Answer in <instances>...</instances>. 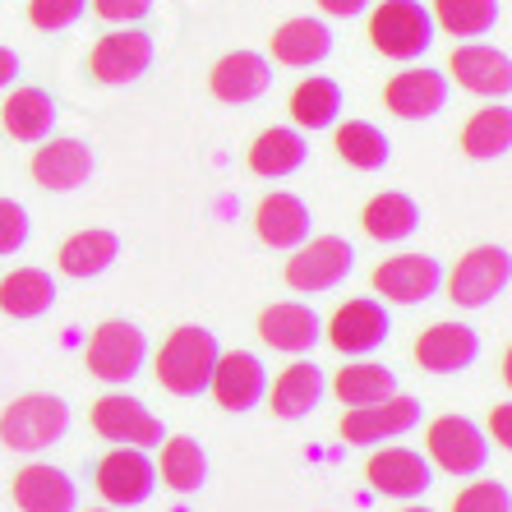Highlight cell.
<instances>
[{
	"mask_svg": "<svg viewBox=\"0 0 512 512\" xmlns=\"http://www.w3.org/2000/svg\"><path fill=\"white\" fill-rule=\"evenodd\" d=\"M494 443H499V448H512V406L508 402L494 406Z\"/></svg>",
	"mask_w": 512,
	"mask_h": 512,
	"instance_id": "b9f144b4",
	"label": "cell"
},
{
	"mask_svg": "<svg viewBox=\"0 0 512 512\" xmlns=\"http://www.w3.org/2000/svg\"><path fill=\"white\" fill-rule=\"evenodd\" d=\"M97 489L116 508H139V503L153 499L157 466L148 462L143 448H116V453H107L97 462Z\"/></svg>",
	"mask_w": 512,
	"mask_h": 512,
	"instance_id": "30bf717a",
	"label": "cell"
},
{
	"mask_svg": "<svg viewBox=\"0 0 512 512\" xmlns=\"http://www.w3.org/2000/svg\"><path fill=\"white\" fill-rule=\"evenodd\" d=\"M360 222H365V236L383 240V245H397V240L416 236L420 231V203L406 199V194H374L370 203H365V213H360Z\"/></svg>",
	"mask_w": 512,
	"mask_h": 512,
	"instance_id": "f1b7e54d",
	"label": "cell"
},
{
	"mask_svg": "<svg viewBox=\"0 0 512 512\" xmlns=\"http://www.w3.org/2000/svg\"><path fill=\"white\" fill-rule=\"evenodd\" d=\"M143 360H148V342L134 323L125 319H107L88 342V370L102 383H130L143 374Z\"/></svg>",
	"mask_w": 512,
	"mask_h": 512,
	"instance_id": "8992f818",
	"label": "cell"
},
{
	"mask_svg": "<svg viewBox=\"0 0 512 512\" xmlns=\"http://www.w3.org/2000/svg\"><path fill=\"white\" fill-rule=\"evenodd\" d=\"M305 157H310L305 139H300L296 130L273 125V130H263L259 139H254L250 171H254V176H263V180H286V176H296V171L305 167Z\"/></svg>",
	"mask_w": 512,
	"mask_h": 512,
	"instance_id": "83f0119b",
	"label": "cell"
},
{
	"mask_svg": "<svg viewBox=\"0 0 512 512\" xmlns=\"http://www.w3.org/2000/svg\"><path fill=\"white\" fill-rule=\"evenodd\" d=\"M365 480H370L379 494H388V499H420V494L434 485V466H429V457H420L416 448H383V453L370 457Z\"/></svg>",
	"mask_w": 512,
	"mask_h": 512,
	"instance_id": "e0dca14e",
	"label": "cell"
},
{
	"mask_svg": "<svg viewBox=\"0 0 512 512\" xmlns=\"http://www.w3.org/2000/svg\"><path fill=\"white\" fill-rule=\"evenodd\" d=\"M0 120H5V134H14L19 143H42L56 125V102L42 88H19L0 107Z\"/></svg>",
	"mask_w": 512,
	"mask_h": 512,
	"instance_id": "f546056e",
	"label": "cell"
},
{
	"mask_svg": "<svg viewBox=\"0 0 512 512\" xmlns=\"http://www.w3.org/2000/svg\"><path fill=\"white\" fill-rule=\"evenodd\" d=\"M93 10L107 24H139L143 14L153 10V0H93Z\"/></svg>",
	"mask_w": 512,
	"mask_h": 512,
	"instance_id": "ab89813d",
	"label": "cell"
},
{
	"mask_svg": "<svg viewBox=\"0 0 512 512\" xmlns=\"http://www.w3.org/2000/svg\"><path fill=\"white\" fill-rule=\"evenodd\" d=\"M14 74H19V56L10 47H0V88H10Z\"/></svg>",
	"mask_w": 512,
	"mask_h": 512,
	"instance_id": "7bdbcfd3",
	"label": "cell"
},
{
	"mask_svg": "<svg viewBox=\"0 0 512 512\" xmlns=\"http://www.w3.org/2000/svg\"><path fill=\"white\" fill-rule=\"evenodd\" d=\"M88 0H28V19L42 33H60V28H74L84 19Z\"/></svg>",
	"mask_w": 512,
	"mask_h": 512,
	"instance_id": "74e56055",
	"label": "cell"
},
{
	"mask_svg": "<svg viewBox=\"0 0 512 512\" xmlns=\"http://www.w3.org/2000/svg\"><path fill=\"white\" fill-rule=\"evenodd\" d=\"M383 102L402 120H429V116H439L443 102H448V79L439 70H425V65L420 70H402L397 79H388Z\"/></svg>",
	"mask_w": 512,
	"mask_h": 512,
	"instance_id": "44dd1931",
	"label": "cell"
},
{
	"mask_svg": "<svg viewBox=\"0 0 512 512\" xmlns=\"http://www.w3.org/2000/svg\"><path fill=\"white\" fill-rule=\"evenodd\" d=\"M480 360V333L471 323H434L416 337V365L425 374H462Z\"/></svg>",
	"mask_w": 512,
	"mask_h": 512,
	"instance_id": "5bb4252c",
	"label": "cell"
},
{
	"mask_svg": "<svg viewBox=\"0 0 512 512\" xmlns=\"http://www.w3.org/2000/svg\"><path fill=\"white\" fill-rule=\"evenodd\" d=\"M273 56L291 70H310V65L333 56V33L319 19H286L273 33Z\"/></svg>",
	"mask_w": 512,
	"mask_h": 512,
	"instance_id": "d4e9b609",
	"label": "cell"
},
{
	"mask_svg": "<svg viewBox=\"0 0 512 512\" xmlns=\"http://www.w3.org/2000/svg\"><path fill=\"white\" fill-rule=\"evenodd\" d=\"M254 231H259V240L273 245V250H296V245L310 240L314 213L305 199L277 190V194H268V199H259V208H254Z\"/></svg>",
	"mask_w": 512,
	"mask_h": 512,
	"instance_id": "ac0fdd59",
	"label": "cell"
},
{
	"mask_svg": "<svg viewBox=\"0 0 512 512\" xmlns=\"http://www.w3.org/2000/svg\"><path fill=\"white\" fill-rule=\"evenodd\" d=\"M425 443H429L434 466L448 471V476H480L485 462H489L485 434H480L476 420H466V416H439L434 425H429Z\"/></svg>",
	"mask_w": 512,
	"mask_h": 512,
	"instance_id": "ba28073f",
	"label": "cell"
},
{
	"mask_svg": "<svg viewBox=\"0 0 512 512\" xmlns=\"http://www.w3.org/2000/svg\"><path fill=\"white\" fill-rule=\"evenodd\" d=\"M259 337L286 356H310L323 342V319L300 300H282V305H268L259 314Z\"/></svg>",
	"mask_w": 512,
	"mask_h": 512,
	"instance_id": "9a60e30c",
	"label": "cell"
},
{
	"mask_svg": "<svg viewBox=\"0 0 512 512\" xmlns=\"http://www.w3.org/2000/svg\"><path fill=\"white\" fill-rule=\"evenodd\" d=\"M443 286V263L434 254H397L374 268V291L393 305H425Z\"/></svg>",
	"mask_w": 512,
	"mask_h": 512,
	"instance_id": "8fae6325",
	"label": "cell"
},
{
	"mask_svg": "<svg viewBox=\"0 0 512 512\" xmlns=\"http://www.w3.org/2000/svg\"><path fill=\"white\" fill-rule=\"evenodd\" d=\"M203 480H208V457L194 439H167L162 443V485L176 489V494H199Z\"/></svg>",
	"mask_w": 512,
	"mask_h": 512,
	"instance_id": "e575fe53",
	"label": "cell"
},
{
	"mask_svg": "<svg viewBox=\"0 0 512 512\" xmlns=\"http://www.w3.org/2000/svg\"><path fill=\"white\" fill-rule=\"evenodd\" d=\"M453 74L466 93L476 97H508L512 93V60L508 51L494 47H457L453 51Z\"/></svg>",
	"mask_w": 512,
	"mask_h": 512,
	"instance_id": "603a6c76",
	"label": "cell"
},
{
	"mask_svg": "<svg viewBox=\"0 0 512 512\" xmlns=\"http://www.w3.org/2000/svg\"><path fill=\"white\" fill-rule=\"evenodd\" d=\"M356 268V250L351 240L342 236H319L296 245V259H286V286L300 291V296H319V291H333L351 277Z\"/></svg>",
	"mask_w": 512,
	"mask_h": 512,
	"instance_id": "5b68a950",
	"label": "cell"
},
{
	"mask_svg": "<svg viewBox=\"0 0 512 512\" xmlns=\"http://www.w3.org/2000/svg\"><path fill=\"white\" fill-rule=\"evenodd\" d=\"M153 65V37L139 28H116L93 47V74L102 84H134Z\"/></svg>",
	"mask_w": 512,
	"mask_h": 512,
	"instance_id": "2e32d148",
	"label": "cell"
},
{
	"mask_svg": "<svg viewBox=\"0 0 512 512\" xmlns=\"http://www.w3.org/2000/svg\"><path fill=\"white\" fill-rule=\"evenodd\" d=\"M208 84H213V97L222 102H259L268 88H273V65L259 56V51H231L213 65L208 74Z\"/></svg>",
	"mask_w": 512,
	"mask_h": 512,
	"instance_id": "7402d4cb",
	"label": "cell"
},
{
	"mask_svg": "<svg viewBox=\"0 0 512 512\" xmlns=\"http://www.w3.org/2000/svg\"><path fill=\"white\" fill-rule=\"evenodd\" d=\"M508 286H512V254L503 245H476L466 259H457L453 277H448V296L462 310H485V305L508 296Z\"/></svg>",
	"mask_w": 512,
	"mask_h": 512,
	"instance_id": "3957f363",
	"label": "cell"
},
{
	"mask_svg": "<svg viewBox=\"0 0 512 512\" xmlns=\"http://www.w3.org/2000/svg\"><path fill=\"white\" fill-rule=\"evenodd\" d=\"M402 512H434V508H402Z\"/></svg>",
	"mask_w": 512,
	"mask_h": 512,
	"instance_id": "ee69618b",
	"label": "cell"
},
{
	"mask_svg": "<svg viewBox=\"0 0 512 512\" xmlns=\"http://www.w3.org/2000/svg\"><path fill=\"white\" fill-rule=\"evenodd\" d=\"M323 393H328V379L314 360H296L282 379L273 383V416L277 420H305L310 411H319Z\"/></svg>",
	"mask_w": 512,
	"mask_h": 512,
	"instance_id": "cb8c5ba5",
	"label": "cell"
},
{
	"mask_svg": "<svg viewBox=\"0 0 512 512\" xmlns=\"http://www.w3.org/2000/svg\"><path fill=\"white\" fill-rule=\"evenodd\" d=\"M420 425V402L416 397H383L374 406H351L342 416V439L356 448H374V443H393Z\"/></svg>",
	"mask_w": 512,
	"mask_h": 512,
	"instance_id": "52a82bcc",
	"label": "cell"
},
{
	"mask_svg": "<svg viewBox=\"0 0 512 512\" xmlns=\"http://www.w3.org/2000/svg\"><path fill=\"white\" fill-rule=\"evenodd\" d=\"M370 37L388 60H416L434 47V19L420 0H383L370 14Z\"/></svg>",
	"mask_w": 512,
	"mask_h": 512,
	"instance_id": "277c9868",
	"label": "cell"
},
{
	"mask_svg": "<svg viewBox=\"0 0 512 512\" xmlns=\"http://www.w3.org/2000/svg\"><path fill=\"white\" fill-rule=\"evenodd\" d=\"M388 333H393V319H388V310L370 296L346 300L342 310L333 314V323H328V342H333L342 356H370V351H379V346L388 342Z\"/></svg>",
	"mask_w": 512,
	"mask_h": 512,
	"instance_id": "4fadbf2b",
	"label": "cell"
},
{
	"mask_svg": "<svg viewBox=\"0 0 512 512\" xmlns=\"http://www.w3.org/2000/svg\"><path fill=\"white\" fill-rule=\"evenodd\" d=\"M65 429H70V406L51 393L14 397L0 411V443L10 453H42V448L65 439Z\"/></svg>",
	"mask_w": 512,
	"mask_h": 512,
	"instance_id": "7a4b0ae2",
	"label": "cell"
},
{
	"mask_svg": "<svg viewBox=\"0 0 512 512\" xmlns=\"http://www.w3.org/2000/svg\"><path fill=\"white\" fill-rule=\"evenodd\" d=\"M97 512H107V508H97Z\"/></svg>",
	"mask_w": 512,
	"mask_h": 512,
	"instance_id": "f6af8a7d",
	"label": "cell"
},
{
	"mask_svg": "<svg viewBox=\"0 0 512 512\" xmlns=\"http://www.w3.org/2000/svg\"><path fill=\"white\" fill-rule=\"evenodd\" d=\"M93 176V148L84 139H47L33 153V180L42 190L70 194Z\"/></svg>",
	"mask_w": 512,
	"mask_h": 512,
	"instance_id": "d6986e66",
	"label": "cell"
},
{
	"mask_svg": "<svg viewBox=\"0 0 512 512\" xmlns=\"http://www.w3.org/2000/svg\"><path fill=\"white\" fill-rule=\"evenodd\" d=\"M28 208L14 199H0V259L5 254H19L28 245Z\"/></svg>",
	"mask_w": 512,
	"mask_h": 512,
	"instance_id": "f35d334b",
	"label": "cell"
},
{
	"mask_svg": "<svg viewBox=\"0 0 512 512\" xmlns=\"http://www.w3.org/2000/svg\"><path fill=\"white\" fill-rule=\"evenodd\" d=\"M93 429L107 443H120V448H157V443H162V420H157L139 397H125V393L97 397Z\"/></svg>",
	"mask_w": 512,
	"mask_h": 512,
	"instance_id": "9c48e42d",
	"label": "cell"
},
{
	"mask_svg": "<svg viewBox=\"0 0 512 512\" xmlns=\"http://www.w3.org/2000/svg\"><path fill=\"white\" fill-rule=\"evenodd\" d=\"M462 148L466 157L476 162H494V157H508L512 148V111L508 107H485L466 120L462 130Z\"/></svg>",
	"mask_w": 512,
	"mask_h": 512,
	"instance_id": "1f68e13d",
	"label": "cell"
},
{
	"mask_svg": "<svg viewBox=\"0 0 512 512\" xmlns=\"http://www.w3.org/2000/svg\"><path fill=\"white\" fill-rule=\"evenodd\" d=\"M222 356V346L208 328H176V333L162 342L157 351V383L167 388L171 397H203L208 393V379H213V365Z\"/></svg>",
	"mask_w": 512,
	"mask_h": 512,
	"instance_id": "6da1fadb",
	"label": "cell"
},
{
	"mask_svg": "<svg viewBox=\"0 0 512 512\" xmlns=\"http://www.w3.org/2000/svg\"><path fill=\"white\" fill-rule=\"evenodd\" d=\"M453 512H512V489L503 480H476L453 499Z\"/></svg>",
	"mask_w": 512,
	"mask_h": 512,
	"instance_id": "8d00e7d4",
	"label": "cell"
},
{
	"mask_svg": "<svg viewBox=\"0 0 512 512\" xmlns=\"http://www.w3.org/2000/svg\"><path fill=\"white\" fill-rule=\"evenodd\" d=\"M337 111H342V84L337 79L314 74V79H305L291 93V120H296L300 130H328L337 120Z\"/></svg>",
	"mask_w": 512,
	"mask_h": 512,
	"instance_id": "836d02e7",
	"label": "cell"
},
{
	"mask_svg": "<svg viewBox=\"0 0 512 512\" xmlns=\"http://www.w3.org/2000/svg\"><path fill=\"white\" fill-rule=\"evenodd\" d=\"M333 393L342 406H374L397 393V374L388 365H374V360H356L333 379Z\"/></svg>",
	"mask_w": 512,
	"mask_h": 512,
	"instance_id": "4dcf8cb0",
	"label": "cell"
},
{
	"mask_svg": "<svg viewBox=\"0 0 512 512\" xmlns=\"http://www.w3.org/2000/svg\"><path fill=\"white\" fill-rule=\"evenodd\" d=\"M56 305V282L42 268H14L10 277H0V314L10 319H42Z\"/></svg>",
	"mask_w": 512,
	"mask_h": 512,
	"instance_id": "484cf974",
	"label": "cell"
},
{
	"mask_svg": "<svg viewBox=\"0 0 512 512\" xmlns=\"http://www.w3.org/2000/svg\"><path fill=\"white\" fill-rule=\"evenodd\" d=\"M323 14H333V19H356V14L370 10V0H319Z\"/></svg>",
	"mask_w": 512,
	"mask_h": 512,
	"instance_id": "60d3db41",
	"label": "cell"
},
{
	"mask_svg": "<svg viewBox=\"0 0 512 512\" xmlns=\"http://www.w3.org/2000/svg\"><path fill=\"white\" fill-rule=\"evenodd\" d=\"M116 259H120V236L116 231H79V236H70L65 245H60V254H56L60 273L79 277V282L102 277Z\"/></svg>",
	"mask_w": 512,
	"mask_h": 512,
	"instance_id": "4316f807",
	"label": "cell"
},
{
	"mask_svg": "<svg viewBox=\"0 0 512 512\" xmlns=\"http://www.w3.org/2000/svg\"><path fill=\"white\" fill-rule=\"evenodd\" d=\"M208 393L217 397L222 411H254L268 393V370H263V360L254 351H227V356H217L213 365V379H208Z\"/></svg>",
	"mask_w": 512,
	"mask_h": 512,
	"instance_id": "7c38bea8",
	"label": "cell"
},
{
	"mask_svg": "<svg viewBox=\"0 0 512 512\" xmlns=\"http://www.w3.org/2000/svg\"><path fill=\"white\" fill-rule=\"evenodd\" d=\"M499 0H434V24L453 37H485L499 24Z\"/></svg>",
	"mask_w": 512,
	"mask_h": 512,
	"instance_id": "d590c367",
	"label": "cell"
},
{
	"mask_svg": "<svg viewBox=\"0 0 512 512\" xmlns=\"http://www.w3.org/2000/svg\"><path fill=\"white\" fill-rule=\"evenodd\" d=\"M14 508L19 512H74L79 508V489L60 466L33 462L14 476Z\"/></svg>",
	"mask_w": 512,
	"mask_h": 512,
	"instance_id": "ffe728a7",
	"label": "cell"
},
{
	"mask_svg": "<svg viewBox=\"0 0 512 512\" xmlns=\"http://www.w3.org/2000/svg\"><path fill=\"white\" fill-rule=\"evenodd\" d=\"M337 153H342L346 167H356V171H383L388 157H393V143L370 120H346L342 130H337Z\"/></svg>",
	"mask_w": 512,
	"mask_h": 512,
	"instance_id": "d6a6232c",
	"label": "cell"
}]
</instances>
